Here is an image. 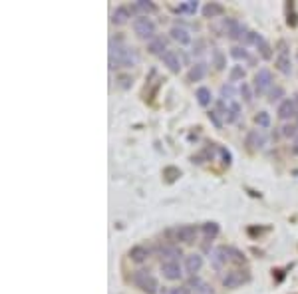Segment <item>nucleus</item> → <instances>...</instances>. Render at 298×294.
<instances>
[{
  "mask_svg": "<svg viewBox=\"0 0 298 294\" xmlns=\"http://www.w3.org/2000/svg\"><path fill=\"white\" fill-rule=\"evenodd\" d=\"M139 62V54L134 46H125L121 38L110 44V68H131Z\"/></svg>",
  "mask_w": 298,
  "mask_h": 294,
  "instance_id": "1",
  "label": "nucleus"
},
{
  "mask_svg": "<svg viewBox=\"0 0 298 294\" xmlns=\"http://www.w3.org/2000/svg\"><path fill=\"white\" fill-rule=\"evenodd\" d=\"M131 280H134V284L138 286L141 292L145 294H157V288H159V282H157V278L151 274V271H145V269H141V271H136L134 272V276H131Z\"/></svg>",
  "mask_w": 298,
  "mask_h": 294,
  "instance_id": "2",
  "label": "nucleus"
},
{
  "mask_svg": "<svg viewBox=\"0 0 298 294\" xmlns=\"http://www.w3.org/2000/svg\"><path fill=\"white\" fill-rule=\"evenodd\" d=\"M134 32L138 34V38H141V40H153L155 38V32H157V26H155V22L147 16V14H141V16H138L136 20H134Z\"/></svg>",
  "mask_w": 298,
  "mask_h": 294,
  "instance_id": "3",
  "label": "nucleus"
},
{
  "mask_svg": "<svg viewBox=\"0 0 298 294\" xmlns=\"http://www.w3.org/2000/svg\"><path fill=\"white\" fill-rule=\"evenodd\" d=\"M275 66L280 74L290 76L292 64H290V54H288V46H286V42H278V54H276Z\"/></svg>",
  "mask_w": 298,
  "mask_h": 294,
  "instance_id": "4",
  "label": "nucleus"
},
{
  "mask_svg": "<svg viewBox=\"0 0 298 294\" xmlns=\"http://www.w3.org/2000/svg\"><path fill=\"white\" fill-rule=\"evenodd\" d=\"M249 280H251V274L247 271H230L223 276V286L225 288H237V286H241Z\"/></svg>",
  "mask_w": 298,
  "mask_h": 294,
  "instance_id": "5",
  "label": "nucleus"
},
{
  "mask_svg": "<svg viewBox=\"0 0 298 294\" xmlns=\"http://www.w3.org/2000/svg\"><path fill=\"white\" fill-rule=\"evenodd\" d=\"M271 86H273V74H271V70L260 68L256 72V76H254V93L262 95Z\"/></svg>",
  "mask_w": 298,
  "mask_h": 294,
  "instance_id": "6",
  "label": "nucleus"
},
{
  "mask_svg": "<svg viewBox=\"0 0 298 294\" xmlns=\"http://www.w3.org/2000/svg\"><path fill=\"white\" fill-rule=\"evenodd\" d=\"M197 233H199V228H197L195 225L177 226V228L173 231V235H175V241L185 243V245H191V243H195V241H197Z\"/></svg>",
  "mask_w": 298,
  "mask_h": 294,
  "instance_id": "7",
  "label": "nucleus"
},
{
  "mask_svg": "<svg viewBox=\"0 0 298 294\" xmlns=\"http://www.w3.org/2000/svg\"><path fill=\"white\" fill-rule=\"evenodd\" d=\"M225 32H227V36H229L230 40H239V38H245L249 34L247 26L241 24L239 20H235V18H227L225 20Z\"/></svg>",
  "mask_w": 298,
  "mask_h": 294,
  "instance_id": "8",
  "label": "nucleus"
},
{
  "mask_svg": "<svg viewBox=\"0 0 298 294\" xmlns=\"http://www.w3.org/2000/svg\"><path fill=\"white\" fill-rule=\"evenodd\" d=\"M161 272L167 280H179L183 276V271H181V265L179 260H163L161 263Z\"/></svg>",
  "mask_w": 298,
  "mask_h": 294,
  "instance_id": "9",
  "label": "nucleus"
},
{
  "mask_svg": "<svg viewBox=\"0 0 298 294\" xmlns=\"http://www.w3.org/2000/svg\"><path fill=\"white\" fill-rule=\"evenodd\" d=\"M161 62H163V66H167L173 74H179V72H181V58H179V54L173 52V50H167V52L161 56Z\"/></svg>",
  "mask_w": 298,
  "mask_h": 294,
  "instance_id": "10",
  "label": "nucleus"
},
{
  "mask_svg": "<svg viewBox=\"0 0 298 294\" xmlns=\"http://www.w3.org/2000/svg\"><path fill=\"white\" fill-rule=\"evenodd\" d=\"M203 269V256L201 254H189L187 258H185V271L189 272L191 276H197V272Z\"/></svg>",
  "mask_w": 298,
  "mask_h": 294,
  "instance_id": "11",
  "label": "nucleus"
},
{
  "mask_svg": "<svg viewBox=\"0 0 298 294\" xmlns=\"http://www.w3.org/2000/svg\"><path fill=\"white\" fill-rule=\"evenodd\" d=\"M127 254H129V258H131L134 263H145V260L151 256V249L145 247V245H136V247L129 249Z\"/></svg>",
  "mask_w": 298,
  "mask_h": 294,
  "instance_id": "12",
  "label": "nucleus"
},
{
  "mask_svg": "<svg viewBox=\"0 0 298 294\" xmlns=\"http://www.w3.org/2000/svg\"><path fill=\"white\" fill-rule=\"evenodd\" d=\"M294 115H298L296 102H294V100H284V102L278 106V117H280V119H290V117H294Z\"/></svg>",
  "mask_w": 298,
  "mask_h": 294,
  "instance_id": "13",
  "label": "nucleus"
},
{
  "mask_svg": "<svg viewBox=\"0 0 298 294\" xmlns=\"http://www.w3.org/2000/svg\"><path fill=\"white\" fill-rule=\"evenodd\" d=\"M147 50H149V54H153V56H163V54L167 52V38H165V36H155V38L147 44Z\"/></svg>",
  "mask_w": 298,
  "mask_h": 294,
  "instance_id": "14",
  "label": "nucleus"
},
{
  "mask_svg": "<svg viewBox=\"0 0 298 294\" xmlns=\"http://www.w3.org/2000/svg\"><path fill=\"white\" fill-rule=\"evenodd\" d=\"M157 254L165 256V260H177L179 256H183V252L179 247H173V245H159L157 247Z\"/></svg>",
  "mask_w": 298,
  "mask_h": 294,
  "instance_id": "15",
  "label": "nucleus"
},
{
  "mask_svg": "<svg viewBox=\"0 0 298 294\" xmlns=\"http://www.w3.org/2000/svg\"><path fill=\"white\" fill-rule=\"evenodd\" d=\"M229 260L230 258H229V252H227V247H219L217 250H213V254H211V263H213L215 269L225 267Z\"/></svg>",
  "mask_w": 298,
  "mask_h": 294,
  "instance_id": "16",
  "label": "nucleus"
},
{
  "mask_svg": "<svg viewBox=\"0 0 298 294\" xmlns=\"http://www.w3.org/2000/svg\"><path fill=\"white\" fill-rule=\"evenodd\" d=\"M223 12H225V8H223V4H219V2H207L205 6H203V16L205 18H219V16H223Z\"/></svg>",
  "mask_w": 298,
  "mask_h": 294,
  "instance_id": "17",
  "label": "nucleus"
},
{
  "mask_svg": "<svg viewBox=\"0 0 298 294\" xmlns=\"http://www.w3.org/2000/svg\"><path fill=\"white\" fill-rule=\"evenodd\" d=\"M169 34H171V38H173V40H177L181 46L191 44V34H189L185 28H181V26H173V28L169 30Z\"/></svg>",
  "mask_w": 298,
  "mask_h": 294,
  "instance_id": "18",
  "label": "nucleus"
},
{
  "mask_svg": "<svg viewBox=\"0 0 298 294\" xmlns=\"http://www.w3.org/2000/svg\"><path fill=\"white\" fill-rule=\"evenodd\" d=\"M131 18V10L127 6H117L114 12H112V22L114 24H125L127 20Z\"/></svg>",
  "mask_w": 298,
  "mask_h": 294,
  "instance_id": "19",
  "label": "nucleus"
},
{
  "mask_svg": "<svg viewBox=\"0 0 298 294\" xmlns=\"http://www.w3.org/2000/svg\"><path fill=\"white\" fill-rule=\"evenodd\" d=\"M205 74H207V64L199 62V64H195L193 68L189 70L187 80H189V82H201V80L205 78Z\"/></svg>",
  "mask_w": 298,
  "mask_h": 294,
  "instance_id": "20",
  "label": "nucleus"
},
{
  "mask_svg": "<svg viewBox=\"0 0 298 294\" xmlns=\"http://www.w3.org/2000/svg\"><path fill=\"white\" fill-rule=\"evenodd\" d=\"M211 60H213V66L217 70H223L227 66V56H225L223 50H219V48H215V50L211 52Z\"/></svg>",
  "mask_w": 298,
  "mask_h": 294,
  "instance_id": "21",
  "label": "nucleus"
},
{
  "mask_svg": "<svg viewBox=\"0 0 298 294\" xmlns=\"http://www.w3.org/2000/svg\"><path fill=\"white\" fill-rule=\"evenodd\" d=\"M195 97H197V102H199V106H201V108H207V106L211 104V100H213V95H211V90H209V88H205V86L197 88V93H195Z\"/></svg>",
  "mask_w": 298,
  "mask_h": 294,
  "instance_id": "22",
  "label": "nucleus"
},
{
  "mask_svg": "<svg viewBox=\"0 0 298 294\" xmlns=\"http://www.w3.org/2000/svg\"><path fill=\"white\" fill-rule=\"evenodd\" d=\"M262 143H264V137H262V134L260 132H256V129H252V132H249V136H247V145L249 147H262Z\"/></svg>",
  "mask_w": 298,
  "mask_h": 294,
  "instance_id": "23",
  "label": "nucleus"
},
{
  "mask_svg": "<svg viewBox=\"0 0 298 294\" xmlns=\"http://www.w3.org/2000/svg\"><path fill=\"white\" fill-rule=\"evenodd\" d=\"M239 115H241V104L233 100V102H229V110H227V115H225V117H227L229 123H233V121L239 119Z\"/></svg>",
  "mask_w": 298,
  "mask_h": 294,
  "instance_id": "24",
  "label": "nucleus"
},
{
  "mask_svg": "<svg viewBox=\"0 0 298 294\" xmlns=\"http://www.w3.org/2000/svg\"><path fill=\"white\" fill-rule=\"evenodd\" d=\"M197 8H199V4H197L195 0H187V2L177 6V12H179V14H195Z\"/></svg>",
  "mask_w": 298,
  "mask_h": 294,
  "instance_id": "25",
  "label": "nucleus"
},
{
  "mask_svg": "<svg viewBox=\"0 0 298 294\" xmlns=\"http://www.w3.org/2000/svg\"><path fill=\"white\" fill-rule=\"evenodd\" d=\"M245 76H247V72H245V68L243 66H233L229 72V82H243L245 80Z\"/></svg>",
  "mask_w": 298,
  "mask_h": 294,
  "instance_id": "26",
  "label": "nucleus"
},
{
  "mask_svg": "<svg viewBox=\"0 0 298 294\" xmlns=\"http://www.w3.org/2000/svg\"><path fill=\"white\" fill-rule=\"evenodd\" d=\"M203 235L207 237V241L215 239L219 235V223H205L203 225Z\"/></svg>",
  "mask_w": 298,
  "mask_h": 294,
  "instance_id": "27",
  "label": "nucleus"
},
{
  "mask_svg": "<svg viewBox=\"0 0 298 294\" xmlns=\"http://www.w3.org/2000/svg\"><path fill=\"white\" fill-rule=\"evenodd\" d=\"M230 56L237 58V60H251L249 52H247L245 48H241V46H233V48H230Z\"/></svg>",
  "mask_w": 298,
  "mask_h": 294,
  "instance_id": "28",
  "label": "nucleus"
},
{
  "mask_svg": "<svg viewBox=\"0 0 298 294\" xmlns=\"http://www.w3.org/2000/svg\"><path fill=\"white\" fill-rule=\"evenodd\" d=\"M254 121H256L258 127H269L271 125V115L267 112H258L254 115Z\"/></svg>",
  "mask_w": 298,
  "mask_h": 294,
  "instance_id": "29",
  "label": "nucleus"
},
{
  "mask_svg": "<svg viewBox=\"0 0 298 294\" xmlns=\"http://www.w3.org/2000/svg\"><path fill=\"white\" fill-rule=\"evenodd\" d=\"M256 48H258V54H260L264 60H269V58L273 56V52H271V46H269V42H267L264 38H262V40L256 44Z\"/></svg>",
  "mask_w": 298,
  "mask_h": 294,
  "instance_id": "30",
  "label": "nucleus"
},
{
  "mask_svg": "<svg viewBox=\"0 0 298 294\" xmlns=\"http://www.w3.org/2000/svg\"><path fill=\"white\" fill-rule=\"evenodd\" d=\"M227 252H229V258L230 260H235V263H245V260H247L245 254L239 249H235V247H227Z\"/></svg>",
  "mask_w": 298,
  "mask_h": 294,
  "instance_id": "31",
  "label": "nucleus"
},
{
  "mask_svg": "<svg viewBox=\"0 0 298 294\" xmlns=\"http://www.w3.org/2000/svg\"><path fill=\"white\" fill-rule=\"evenodd\" d=\"M134 10H143V12H153L155 10V4L153 2H147V0H138Z\"/></svg>",
  "mask_w": 298,
  "mask_h": 294,
  "instance_id": "32",
  "label": "nucleus"
},
{
  "mask_svg": "<svg viewBox=\"0 0 298 294\" xmlns=\"http://www.w3.org/2000/svg\"><path fill=\"white\" fill-rule=\"evenodd\" d=\"M239 91H241V95H243L245 104H251V102H252V90H251V86L243 82V84H241V90H239Z\"/></svg>",
  "mask_w": 298,
  "mask_h": 294,
  "instance_id": "33",
  "label": "nucleus"
},
{
  "mask_svg": "<svg viewBox=\"0 0 298 294\" xmlns=\"http://www.w3.org/2000/svg\"><path fill=\"white\" fill-rule=\"evenodd\" d=\"M269 95H271V97H269V102H271V104H275V102H278V100L284 95V90H282L280 86H275V88H271Z\"/></svg>",
  "mask_w": 298,
  "mask_h": 294,
  "instance_id": "34",
  "label": "nucleus"
},
{
  "mask_svg": "<svg viewBox=\"0 0 298 294\" xmlns=\"http://www.w3.org/2000/svg\"><path fill=\"white\" fill-rule=\"evenodd\" d=\"M163 175L167 177V181H175L179 175H181V171L179 169H175V167H165V171H163Z\"/></svg>",
  "mask_w": 298,
  "mask_h": 294,
  "instance_id": "35",
  "label": "nucleus"
},
{
  "mask_svg": "<svg viewBox=\"0 0 298 294\" xmlns=\"http://www.w3.org/2000/svg\"><path fill=\"white\" fill-rule=\"evenodd\" d=\"M298 125H294V123H286L284 127H282V136L284 137H296L298 136Z\"/></svg>",
  "mask_w": 298,
  "mask_h": 294,
  "instance_id": "36",
  "label": "nucleus"
},
{
  "mask_svg": "<svg viewBox=\"0 0 298 294\" xmlns=\"http://www.w3.org/2000/svg\"><path fill=\"white\" fill-rule=\"evenodd\" d=\"M207 115H209V121H211L217 129H221V127H223V121H221V117H219V112H209Z\"/></svg>",
  "mask_w": 298,
  "mask_h": 294,
  "instance_id": "37",
  "label": "nucleus"
},
{
  "mask_svg": "<svg viewBox=\"0 0 298 294\" xmlns=\"http://www.w3.org/2000/svg\"><path fill=\"white\" fill-rule=\"evenodd\" d=\"M169 294H191V286H189V284L173 286V288H169Z\"/></svg>",
  "mask_w": 298,
  "mask_h": 294,
  "instance_id": "38",
  "label": "nucleus"
},
{
  "mask_svg": "<svg viewBox=\"0 0 298 294\" xmlns=\"http://www.w3.org/2000/svg\"><path fill=\"white\" fill-rule=\"evenodd\" d=\"M221 97H223V100H229V102H233V97H235V90H233V86H223V88H221Z\"/></svg>",
  "mask_w": 298,
  "mask_h": 294,
  "instance_id": "39",
  "label": "nucleus"
},
{
  "mask_svg": "<svg viewBox=\"0 0 298 294\" xmlns=\"http://www.w3.org/2000/svg\"><path fill=\"white\" fill-rule=\"evenodd\" d=\"M219 151H221V157H223V165H225V167H230V163H233V155H230V151L229 149H225V147H221Z\"/></svg>",
  "mask_w": 298,
  "mask_h": 294,
  "instance_id": "40",
  "label": "nucleus"
},
{
  "mask_svg": "<svg viewBox=\"0 0 298 294\" xmlns=\"http://www.w3.org/2000/svg\"><path fill=\"white\" fill-rule=\"evenodd\" d=\"M286 8H288V18H286V24L294 28V26L298 24V20H296V14H294V12H290V10H292V4H288Z\"/></svg>",
  "mask_w": 298,
  "mask_h": 294,
  "instance_id": "41",
  "label": "nucleus"
},
{
  "mask_svg": "<svg viewBox=\"0 0 298 294\" xmlns=\"http://www.w3.org/2000/svg\"><path fill=\"white\" fill-rule=\"evenodd\" d=\"M131 82H134V80H131L129 76H119V86H121L123 90H127V88L131 86Z\"/></svg>",
  "mask_w": 298,
  "mask_h": 294,
  "instance_id": "42",
  "label": "nucleus"
},
{
  "mask_svg": "<svg viewBox=\"0 0 298 294\" xmlns=\"http://www.w3.org/2000/svg\"><path fill=\"white\" fill-rule=\"evenodd\" d=\"M195 294H213V286H209V284H201L199 288H195Z\"/></svg>",
  "mask_w": 298,
  "mask_h": 294,
  "instance_id": "43",
  "label": "nucleus"
},
{
  "mask_svg": "<svg viewBox=\"0 0 298 294\" xmlns=\"http://www.w3.org/2000/svg\"><path fill=\"white\" fill-rule=\"evenodd\" d=\"M203 48H205V42H203V40H197L195 46H193V54H201V52H203Z\"/></svg>",
  "mask_w": 298,
  "mask_h": 294,
  "instance_id": "44",
  "label": "nucleus"
},
{
  "mask_svg": "<svg viewBox=\"0 0 298 294\" xmlns=\"http://www.w3.org/2000/svg\"><path fill=\"white\" fill-rule=\"evenodd\" d=\"M292 153L298 155V136L294 137V141H292Z\"/></svg>",
  "mask_w": 298,
  "mask_h": 294,
  "instance_id": "45",
  "label": "nucleus"
}]
</instances>
